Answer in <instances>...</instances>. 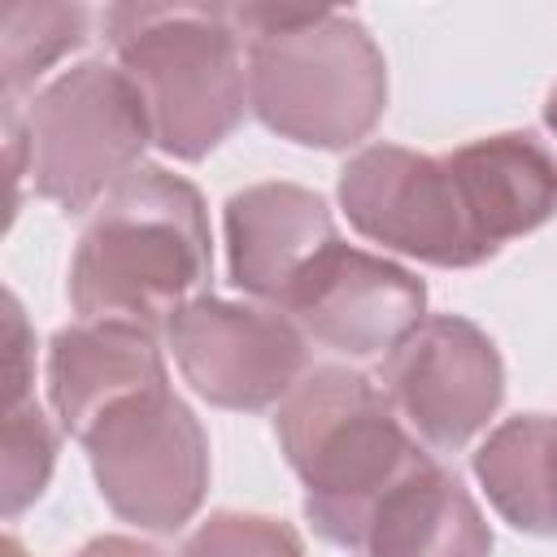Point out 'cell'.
<instances>
[{
    "mask_svg": "<svg viewBox=\"0 0 557 557\" xmlns=\"http://www.w3.org/2000/svg\"><path fill=\"white\" fill-rule=\"evenodd\" d=\"M213 239L196 183L161 165L131 170L87 218L70 257V305L78 322H165L209 296Z\"/></svg>",
    "mask_w": 557,
    "mask_h": 557,
    "instance_id": "6da1fadb",
    "label": "cell"
},
{
    "mask_svg": "<svg viewBox=\"0 0 557 557\" xmlns=\"http://www.w3.org/2000/svg\"><path fill=\"white\" fill-rule=\"evenodd\" d=\"M248 109L287 144L339 152L361 144L387 109V61L374 35L335 9L239 4Z\"/></svg>",
    "mask_w": 557,
    "mask_h": 557,
    "instance_id": "7a4b0ae2",
    "label": "cell"
},
{
    "mask_svg": "<svg viewBox=\"0 0 557 557\" xmlns=\"http://www.w3.org/2000/svg\"><path fill=\"white\" fill-rule=\"evenodd\" d=\"M274 435L305 487L313 535L344 557L387 487L431 457L383 387L348 366H313L274 409Z\"/></svg>",
    "mask_w": 557,
    "mask_h": 557,
    "instance_id": "3957f363",
    "label": "cell"
},
{
    "mask_svg": "<svg viewBox=\"0 0 557 557\" xmlns=\"http://www.w3.org/2000/svg\"><path fill=\"white\" fill-rule=\"evenodd\" d=\"M104 39L148 109L152 144L200 161L248 113L244 35L222 4H109Z\"/></svg>",
    "mask_w": 557,
    "mask_h": 557,
    "instance_id": "277c9868",
    "label": "cell"
},
{
    "mask_svg": "<svg viewBox=\"0 0 557 557\" xmlns=\"http://www.w3.org/2000/svg\"><path fill=\"white\" fill-rule=\"evenodd\" d=\"M26 183L65 213L96 209L152 144L148 109L122 65L100 57L61 70L22 109Z\"/></svg>",
    "mask_w": 557,
    "mask_h": 557,
    "instance_id": "5b68a950",
    "label": "cell"
},
{
    "mask_svg": "<svg viewBox=\"0 0 557 557\" xmlns=\"http://www.w3.org/2000/svg\"><path fill=\"white\" fill-rule=\"evenodd\" d=\"M78 444L104 505L139 531H183L209 492V435L170 383L122 400Z\"/></svg>",
    "mask_w": 557,
    "mask_h": 557,
    "instance_id": "8992f818",
    "label": "cell"
},
{
    "mask_svg": "<svg viewBox=\"0 0 557 557\" xmlns=\"http://www.w3.org/2000/svg\"><path fill=\"white\" fill-rule=\"evenodd\" d=\"M335 196L357 235L409 261L474 270L492 257L470 226L457 174L444 157L400 144H366L344 161Z\"/></svg>",
    "mask_w": 557,
    "mask_h": 557,
    "instance_id": "52a82bcc",
    "label": "cell"
},
{
    "mask_svg": "<svg viewBox=\"0 0 557 557\" xmlns=\"http://www.w3.org/2000/svg\"><path fill=\"white\" fill-rule=\"evenodd\" d=\"M161 335L191 392L218 409H278L283 396L309 374V339L270 305L196 296L165 322Z\"/></svg>",
    "mask_w": 557,
    "mask_h": 557,
    "instance_id": "ba28073f",
    "label": "cell"
},
{
    "mask_svg": "<svg viewBox=\"0 0 557 557\" xmlns=\"http://www.w3.org/2000/svg\"><path fill=\"white\" fill-rule=\"evenodd\" d=\"M383 396L422 448L457 453L496 418L505 361L479 322L435 313L383 361Z\"/></svg>",
    "mask_w": 557,
    "mask_h": 557,
    "instance_id": "9c48e42d",
    "label": "cell"
},
{
    "mask_svg": "<svg viewBox=\"0 0 557 557\" xmlns=\"http://www.w3.org/2000/svg\"><path fill=\"white\" fill-rule=\"evenodd\" d=\"M278 313L335 357L387 361L426 322V283L413 270L339 239L296 283Z\"/></svg>",
    "mask_w": 557,
    "mask_h": 557,
    "instance_id": "30bf717a",
    "label": "cell"
},
{
    "mask_svg": "<svg viewBox=\"0 0 557 557\" xmlns=\"http://www.w3.org/2000/svg\"><path fill=\"white\" fill-rule=\"evenodd\" d=\"M226 274L257 305L283 309L296 283L339 244L326 200L300 183H252L226 200Z\"/></svg>",
    "mask_w": 557,
    "mask_h": 557,
    "instance_id": "8fae6325",
    "label": "cell"
},
{
    "mask_svg": "<svg viewBox=\"0 0 557 557\" xmlns=\"http://www.w3.org/2000/svg\"><path fill=\"white\" fill-rule=\"evenodd\" d=\"M48 405L65 435L83 440L96 418L131 396L165 387V357L157 331L135 322H70L52 335L48 361Z\"/></svg>",
    "mask_w": 557,
    "mask_h": 557,
    "instance_id": "7c38bea8",
    "label": "cell"
},
{
    "mask_svg": "<svg viewBox=\"0 0 557 557\" xmlns=\"http://www.w3.org/2000/svg\"><path fill=\"white\" fill-rule=\"evenodd\" d=\"M444 161L453 165L470 226L492 257L509 239L557 218V152L535 131L483 135L444 152Z\"/></svg>",
    "mask_w": 557,
    "mask_h": 557,
    "instance_id": "4fadbf2b",
    "label": "cell"
},
{
    "mask_svg": "<svg viewBox=\"0 0 557 557\" xmlns=\"http://www.w3.org/2000/svg\"><path fill=\"white\" fill-rule=\"evenodd\" d=\"M492 527L470 487L426 457L387 487L348 557H492Z\"/></svg>",
    "mask_w": 557,
    "mask_h": 557,
    "instance_id": "5bb4252c",
    "label": "cell"
},
{
    "mask_svg": "<svg viewBox=\"0 0 557 557\" xmlns=\"http://www.w3.org/2000/svg\"><path fill=\"white\" fill-rule=\"evenodd\" d=\"M492 509L522 535L557 540V413H518L474 453Z\"/></svg>",
    "mask_w": 557,
    "mask_h": 557,
    "instance_id": "9a60e30c",
    "label": "cell"
},
{
    "mask_svg": "<svg viewBox=\"0 0 557 557\" xmlns=\"http://www.w3.org/2000/svg\"><path fill=\"white\" fill-rule=\"evenodd\" d=\"M87 39V9L57 4V0H13L4 4L0 26V83L4 100L30 91L65 52L83 48Z\"/></svg>",
    "mask_w": 557,
    "mask_h": 557,
    "instance_id": "2e32d148",
    "label": "cell"
},
{
    "mask_svg": "<svg viewBox=\"0 0 557 557\" xmlns=\"http://www.w3.org/2000/svg\"><path fill=\"white\" fill-rule=\"evenodd\" d=\"M57 466V431L35 400L4 409V518L30 509Z\"/></svg>",
    "mask_w": 557,
    "mask_h": 557,
    "instance_id": "e0dca14e",
    "label": "cell"
},
{
    "mask_svg": "<svg viewBox=\"0 0 557 557\" xmlns=\"http://www.w3.org/2000/svg\"><path fill=\"white\" fill-rule=\"evenodd\" d=\"M183 557H305V544L283 518L218 509L187 535Z\"/></svg>",
    "mask_w": 557,
    "mask_h": 557,
    "instance_id": "ac0fdd59",
    "label": "cell"
},
{
    "mask_svg": "<svg viewBox=\"0 0 557 557\" xmlns=\"http://www.w3.org/2000/svg\"><path fill=\"white\" fill-rule=\"evenodd\" d=\"M4 326H9V370H4L9 400H4V409H17V405L35 400V392H30V383H35V331H30L26 309H22V300L13 292H9Z\"/></svg>",
    "mask_w": 557,
    "mask_h": 557,
    "instance_id": "d6986e66",
    "label": "cell"
},
{
    "mask_svg": "<svg viewBox=\"0 0 557 557\" xmlns=\"http://www.w3.org/2000/svg\"><path fill=\"white\" fill-rule=\"evenodd\" d=\"M74 557H165V553L144 544V540H135V535H96Z\"/></svg>",
    "mask_w": 557,
    "mask_h": 557,
    "instance_id": "ffe728a7",
    "label": "cell"
},
{
    "mask_svg": "<svg viewBox=\"0 0 557 557\" xmlns=\"http://www.w3.org/2000/svg\"><path fill=\"white\" fill-rule=\"evenodd\" d=\"M544 126L557 135V87L548 91V100H544Z\"/></svg>",
    "mask_w": 557,
    "mask_h": 557,
    "instance_id": "44dd1931",
    "label": "cell"
},
{
    "mask_svg": "<svg viewBox=\"0 0 557 557\" xmlns=\"http://www.w3.org/2000/svg\"><path fill=\"white\" fill-rule=\"evenodd\" d=\"M4 557H26V548H22L17 535H4Z\"/></svg>",
    "mask_w": 557,
    "mask_h": 557,
    "instance_id": "7402d4cb",
    "label": "cell"
}]
</instances>
